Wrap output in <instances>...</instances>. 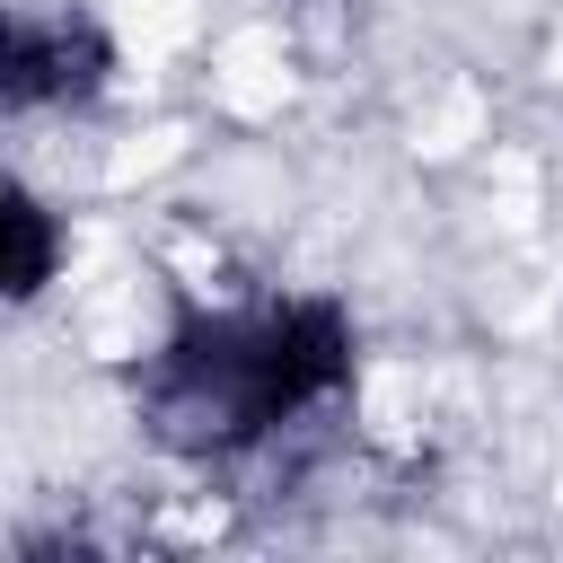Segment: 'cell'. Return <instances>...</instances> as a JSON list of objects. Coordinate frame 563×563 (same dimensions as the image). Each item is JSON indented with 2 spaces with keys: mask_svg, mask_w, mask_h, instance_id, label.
I'll return each instance as SVG.
<instances>
[{
  "mask_svg": "<svg viewBox=\"0 0 563 563\" xmlns=\"http://www.w3.org/2000/svg\"><path fill=\"white\" fill-rule=\"evenodd\" d=\"M70 290V202L26 167H0V308Z\"/></svg>",
  "mask_w": 563,
  "mask_h": 563,
  "instance_id": "cell-1",
  "label": "cell"
}]
</instances>
